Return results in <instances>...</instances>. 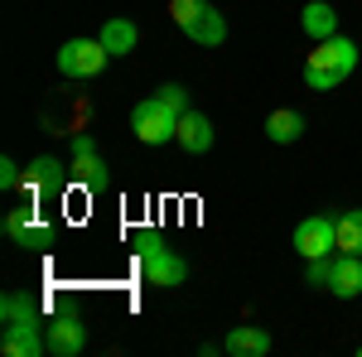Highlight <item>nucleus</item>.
Wrapping results in <instances>:
<instances>
[{"mask_svg": "<svg viewBox=\"0 0 362 357\" xmlns=\"http://www.w3.org/2000/svg\"><path fill=\"white\" fill-rule=\"evenodd\" d=\"M169 20L184 29V39H194L203 49H218L227 39V20L218 5H208V0H169Z\"/></svg>", "mask_w": 362, "mask_h": 357, "instance_id": "f03ea898", "label": "nucleus"}, {"mask_svg": "<svg viewBox=\"0 0 362 357\" xmlns=\"http://www.w3.org/2000/svg\"><path fill=\"white\" fill-rule=\"evenodd\" d=\"M0 324H44V304L29 290H10L0 300Z\"/></svg>", "mask_w": 362, "mask_h": 357, "instance_id": "4468645a", "label": "nucleus"}, {"mask_svg": "<svg viewBox=\"0 0 362 357\" xmlns=\"http://www.w3.org/2000/svg\"><path fill=\"white\" fill-rule=\"evenodd\" d=\"M300 29H305L314 44H319V39H334L338 34V10L329 0H309L305 10H300Z\"/></svg>", "mask_w": 362, "mask_h": 357, "instance_id": "2eb2a0df", "label": "nucleus"}, {"mask_svg": "<svg viewBox=\"0 0 362 357\" xmlns=\"http://www.w3.org/2000/svg\"><path fill=\"white\" fill-rule=\"evenodd\" d=\"M0 353H5V357H39V353H49L44 324H5V329H0Z\"/></svg>", "mask_w": 362, "mask_h": 357, "instance_id": "1a4fd4ad", "label": "nucleus"}, {"mask_svg": "<svg viewBox=\"0 0 362 357\" xmlns=\"http://www.w3.org/2000/svg\"><path fill=\"white\" fill-rule=\"evenodd\" d=\"M338 222V251H353V256H362V208H348Z\"/></svg>", "mask_w": 362, "mask_h": 357, "instance_id": "6ab92c4d", "label": "nucleus"}, {"mask_svg": "<svg viewBox=\"0 0 362 357\" xmlns=\"http://www.w3.org/2000/svg\"><path fill=\"white\" fill-rule=\"evenodd\" d=\"M5 237H10L15 247H29V251L54 247V227L39 218V208H10V213H5Z\"/></svg>", "mask_w": 362, "mask_h": 357, "instance_id": "423d86ee", "label": "nucleus"}, {"mask_svg": "<svg viewBox=\"0 0 362 357\" xmlns=\"http://www.w3.org/2000/svg\"><path fill=\"white\" fill-rule=\"evenodd\" d=\"M140 271H145L150 285H160V290H179L189 280V261L179 251H169L160 237H145L140 242Z\"/></svg>", "mask_w": 362, "mask_h": 357, "instance_id": "7ed1b4c3", "label": "nucleus"}, {"mask_svg": "<svg viewBox=\"0 0 362 357\" xmlns=\"http://www.w3.org/2000/svg\"><path fill=\"white\" fill-rule=\"evenodd\" d=\"M174 140H179L189 155H208V150H213V121H208L203 111L189 107L184 116H179V131H174Z\"/></svg>", "mask_w": 362, "mask_h": 357, "instance_id": "9b49d317", "label": "nucleus"}, {"mask_svg": "<svg viewBox=\"0 0 362 357\" xmlns=\"http://www.w3.org/2000/svg\"><path fill=\"white\" fill-rule=\"evenodd\" d=\"M305 136V116L295 107H280L266 116V140H276V145H295V140Z\"/></svg>", "mask_w": 362, "mask_h": 357, "instance_id": "dca6fc26", "label": "nucleus"}, {"mask_svg": "<svg viewBox=\"0 0 362 357\" xmlns=\"http://www.w3.org/2000/svg\"><path fill=\"white\" fill-rule=\"evenodd\" d=\"M131 131H136L140 145H165V140H174V131H179V111L165 107L160 97H145V102L131 107Z\"/></svg>", "mask_w": 362, "mask_h": 357, "instance_id": "20e7f679", "label": "nucleus"}, {"mask_svg": "<svg viewBox=\"0 0 362 357\" xmlns=\"http://www.w3.org/2000/svg\"><path fill=\"white\" fill-rule=\"evenodd\" d=\"M107 63H112V54H107L102 39H68L58 49V73L63 78H97Z\"/></svg>", "mask_w": 362, "mask_h": 357, "instance_id": "39448f33", "label": "nucleus"}, {"mask_svg": "<svg viewBox=\"0 0 362 357\" xmlns=\"http://www.w3.org/2000/svg\"><path fill=\"white\" fill-rule=\"evenodd\" d=\"M68 174H73L78 184H87V189H102V184H107V165H102V155H97V150H83V155H73Z\"/></svg>", "mask_w": 362, "mask_h": 357, "instance_id": "a211bd4d", "label": "nucleus"}, {"mask_svg": "<svg viewBox=\"0 0 362 357\" xmlns=\"http://www.w3.org/2000/svg\"><path fill=\"white\" fill-rule=\"evenodd\" d=\"M334 256H314V261H305V280L314 285V290H329V280H334Z\"/></svg>", "mask_w": 362, "mask_h": 357, "instance_id": "aec40b11", "label": "nucleus"}, {"mask_svg": "<svg viewBox=\"0 0 362 357\" xmlns=\"http://www.w3.org/2000/svg\"><path fill=\"white\" fill-rule=\"evenodd\" d=\"M44 338H49V353L54 357H78L87 348V324L78 314H58L44 324Z\"/></svg>", "mask_w": 362, "mask_h": 357, "instance_id": "6e6552de", "label": "nucleus"}, {"mask_svg": "<svg viewBox=\"0 0 362 357\" xmlns=\"http://www.w3.org/2000/svg\"><path fill=\"white\" fill-rule=\"evenodd\" d=\"M73 174H68V165L63 160H54V155H39V160H29V169H25V184L20 189L34 198V193H54V189H63Z\"/></svg>", "mask_w": 362, "mask_h": 357, "instance_id": "9d476101", "label": "nucleus"}, {"mask_svg": "<svg viewBox=\"0 0 362 357\" xmlns=\"http://www.w3.org/2000/svg\"><path fill=\"white\" fill-rule=\"evenodd\" d=\"M329 295H338V300H358V295H362V256H353V251H338V256H334Z\"/></svg>", "mask_w": 362, "mask_h": 357, "instance_id": "f8f14e48", "label": "nucleus"}, {"mask_svg": "<svg viewBox=\"0 0 362 357\" xmlns=\"http://www.w3.org/2000/svg\"><path fill=\"white\" fill-rule=\"evenodd\" d=\"M155 97H160L165 107H174V111H179V116L189 111V92H184V87H179V83H165V87H160V92H155Z\"/></svg>", "mask_w": 362, "mask_h": 357, "instance_id": "412c9836", "label": "nucleus"}, {"mask_svg": "<svg viewBox=\"0 0 362 357\" xmlns=\"http://www.w3.org/2000/svg\"><path fill=\"white\" fill-rule=\"evenodd\" d=\"M20 184H25V169L5 155V160H0V189H20Z\"/></svg>", "mask_w": 362, "mask_h": 357, "instance_id": "4be33fe9", "label": "nucleus"}, {"mask_svg": "<svg viewBox=\"0 0 362 357\" xmlns=\"http://www.w3.org/2000/svg\"><path fill=\"white\" fill-rule=\"evenodd\" d=\"M295 251H300L305 261H314V256H334L338 251V222L324 218V213L305 218L300 227H295Z\"/></svg>", "mask_w": 362, "mask_h": 357, "instance_id": "0eeeda50", "label": "nucleus"}, {"mask_svg": "<svg viewBox=\"0 0 362 357\" xmlns=\"http://www.w3.org/2000/svg\"><path fill=\"white\" fill-rule=\"evenodd\" d=\"M358 353H362V343H358Z\"/></svg>", "mask_w": 362, "mask_h": 357, "instance_id": "5701e85b", "label": "nucleus"}, {"mask_svg": "<svg viewBox=\"0 0 362 357\" xmlns=\"http://www.w3.org/2000/svg\"><path fill=\"white\" fill-rule=\"evenodd\" d=\"M358 68V44L348 34H334V39H319L314 54L305 58V87L314 92H338V83H348Z\"/></svg>", "mask_w": 362, "mask_h": 357, "instance_id": "f257e3e1", "label": "nucleus"}, {"mask_svg": "<svg viewBox=\"0 0 362 357\" xmlns=\"http://www.w3.org/2000/svg\"><path fill=\"white\" fill-rule=\"evenodd\" d=\"M102 44H107V54L112 58H121V54H131L136 49V39H140V29L131 25V20H107L102 25V34H97Z\"/></svg>", "mask_w": 362, "mask_h": 357, "instance_id": "f3484780", "label": "nucleus"}, {"mask_svg": "<svg viewBox=\"0 0 362 357\" xmlns=\"http://www.w3.org/2000/svg\"><path fill=\"white\" fill-rule=\"evenodd\" d=\"M223 353L227 357H266L271 353V333L256 329V324H242V329H232L223 338Z\"/></svg>", "mask_w": 362, "mask_h": 357, "instance_id": "ddd939ff", "label": "nucleus"}]
</instances>
